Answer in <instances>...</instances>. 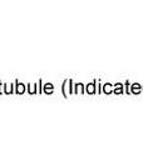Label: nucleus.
<instances>
[{
  "mask_svg": "<svg viewBox=\"0 0 143 150\" xmlns=\"http://www.w3.org/2000/svg\"><path fill=\"white\" fill-rule=\"evenodd\" d=\"M24 91V86H23V84H19V86H18V93H23Z\"/></svg>",
  "mask_w": 143,
  "mask_h": 150,
  "instance_id": "obj_4",
  "label": "nucleus"
},
{
  "mask_svg": "<svg viewBox=\"0 0 143 150\" xmlns=\"http://www.w3.org/2000/svg\"><path fill=\"white\" fill-rule=\"evenodd\" d=\"M44 90H46V93H51V91H53V86H51V84H46L45 88H44Z\"/></svg>",
  "mask_w": 143,
  "mask_h": 150,
  "instance_id": "obj_1",
  "label": "nucleus"
},
{
  "mask_svg": "<svg viewBox=\"0 0 143 150\" xmlns=\"http://www.w3.org/2000/svg\"><path fill=\"white\" fill-rule=\"evenodd\" d=\"M132 90H133V93H139V85H138V84H134L132 88Z\"/></svg>",
  "mask_w": 143,
  "mask_h": 150,
  "instance_id": "obj_3",
  "label": "nucleus"
},
{
  "mask_svg": "<svg viewBox=\"0 0 143 150\" xmlns=\"http://www.w3.org/2000/svg\"><path fill=\"white\" fill-rule=\"evenodd\" d=\"M87 90H88V93H90V94L94 93V85H93V84H89L88 88H87Z\"/></svg>",
  "mask_w": 143,
  "mask_h": 150,
  "instance_id": "obj_2",
  "label": "nucleus"
}]
</instances>
